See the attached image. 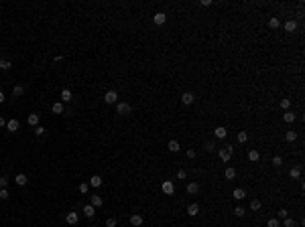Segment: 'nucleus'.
Masks as SVG:
<instances>
[{
	"instance_id": "b1692460",
	"label": "nucleus",
	"mask_w": 305,
	"mask_h": 227,
	"mask_svg": "<svg viewBox=\"0 0 305 227\" xmlns=\"http://www.w3.org/2000/svg\"><path fill=\"white\" fill-rule=\"evenodd\" d=\"M285 138H287V142H295V140H297V132H295V130H289L285 134Z\"/></svg>"
},
{
	"instance_id": "ea45409f",
	"label": "nucleus",
	"mask_w": 305,
	"mask_h": 227,
	"mask_svg": "<svg viewBox=\"0 0 305 227\" xmlns=\"http://www.w3.org/2000/svg\"><path fill=\"white\" fill-rule=\"evenodd\" d=\"M273 164H275V166H281V164H283V158H281V156H275V158H273Z\"/></svg>"
},
{
	"instance_id": "4be33fe9",
	"label": "nucleus",
	"mask_w": 305,
	"mask_h": 227,
	"mask_svg": "<svg viewBox=\"0 0 305 227\" xmlns=\"http://www.w3.org/2000/svg\"><path fill=\"white\" fill-rule=\"evenodd\" d=\"M197 191H199V185H197V183H189V185H187V193H189V195H195Z\"/></svg>"
},
{
	"instance_id": "c756f323",
	"label": "nucleus",
	"mask_w": 305,
	"mask_h": 227,
	"mask_svg": "<svg viewBox=\"0 0 305 227\" xmlns=\"http://www.w3.org/2000/svg\"><path fill=\"white\" fill-rule=\"evenodd\" d=\"M283 120H285V122H289V124L295 122V114H293V112H287L285 116H283Z\"/></svg>"
},
{
	"instance_id": "2eb2a0df",
	"label": "nucleus",
	"mask_w": 305,
	"mask_h": 227,
	"mask_svg": "<svg viewBox=\"0 0 305 227\" xmlns=\"http://www.w3.org/2000/svg\"><path fill=\"white\" fill-rule=\"evenodd\" d=\"M51 112H53V114H63V112H65V108H63V104H61V101H57V104H53Z\"/></svg>"
},
{
	"instance_id": "f704fd0d",
	"label": "nucleus",
	"mask_w": 305,
	"mask_h": 227,
	"mask_svg": "<svg viewBox=\"0 0 305 227\" xmlns=\"http://www.w3.org/2000/svg\"><path fill=\"white\" fill-rule=\"evenodd\" d=\"M269 227H281V223H279V219L277 217H273V219H269V223H267Z\"/></svg>"
},
{
	"instance_id": "f8f14e48",
	"label": "nucleus",
	"mask_w": 305,
	"mask_h": 227,
	"mask_svg": "<svg viewBox=\"0 0 305 227\" xmlns=\"http://www.w3.org/2000/svg\"><path fill=\"white\" fill-rule=\"evenodd\" d=\"M197 213H199V205L197 203H191L189 207H187V215H191V217H195Z\"/></svg>"
},
{
	"instance_id": "393cba45",
	"label": "nucleus",
	"mask_w": 305,
	"mask_h": 227,
	"mask_svg": "<svg viewBox=\"0 0 305 227\" xmlns=\"http://www.w3.org/2000/svg\"><path fill=\"white\" fill-rule=\"evenodd\" d=\"M236 138H238V142H240V144H244V142L248 140V132H246V130L238 132V136H236Z\"/></svg>"
},
{
	"instance_id": "f03ea898",
	"label": "nucleus",
	"mask_w": 305,
	"mask_h": 227,
	"mask_svg": "<svg viewBox=\"0 0 305 227\" xmlns=\"http://www.w3.org/2000/svg\"><path fill=\"white\" fill-rule=\"evenodd\" d=\"M130 104H126V101H120V104L118 106H116V112H118L120 116H128V114H130Z\"/></svg>"
},
{
	"instance_id": "aec40b11",
	"label": "nucleus",
	"mask_w": 305,
	"mask_h": 227,
	"mask_svg": "<svg viewBox=\"0 0 305 227\" xmlns=\"http://www.w3.org/2000/svg\"><path fill=\"white\" fill-rule=\"evenodd\" d=\"M102 185V177H98V174H94L92 178H90V187H100Z\"/></svg>"
},
{
	"instance_id": "473e14b6",
	"label": "nucleus",
	"mask_w": 305,
	"mask_h": 227,
	"mask_svg": "<svg viewBox=\"0 0 305 227\" xmlns=\"http://www.w3.org/2000/svg\"><path fill=\"white\" fill-rule=\"evenodd\" d=\"M88 191H90V183H81V185H79V193H81V195H85Z\"/></svg>"
},
{
	"instance_id": "09e8293b",
	"label": "nucleus",
	"mask_w": 305,
	"mask_h": 227,
	"mask_svg": "<svg viewBox=\"0 0 305 227\" xmlns=\"http://www.w3.org/2000/svg\"><path fill=\"white\" fill-rule=\"evenodd\" d=\"M4 100H6V97H4V93H2V91H0V104H2V101H4Z\"/></svg>"
},
{
	"instance_id": "bb28decb",
	"label": "nucleus",
	"mask_w": 305,
	"mask_h": 227,
	"mask_svg": "<svg viewBox=\"0 0 305 227\" xmlns=\"http://www.w3.org/2000/svg\"><path fill=\"white\" fill-rule=\"evenodd\" d=\"M14 181H16V185H27V174H23V173H20V174H16V178H14Z\"/></svg>"
},
{
	"instance_id": "c03bdc74",
	"label": "nucleus",
	"mask_w": 305,
	"mask_h": 227,
	"mask_svg": "<svg viewBox=\"0 0 305 227\" xmlns=\"http://www.w3.org/2000/svg\"><path fill=\"white\" fill-rule=\"evenodd\" d=\"M214 148H216V146H214L212 142H208V144H205V152H214Z\"/></svg>"
},
{
	"instance_id": "4c0bfd02",
	"label": "nucleus",
	"mask_w": 305,
	"mask_h": 227,
	"mask_svg": "<svg viewBox=\"0 0 305 227\" xmlns=\"http://www.w3.org/2000/svg\"><path fill=\"white\" fill-rule=\"evenodd\" d=\"M35 134L37 136H43V134H45V128H43V126H35Z\"/></svg>"
},
{
	"instance_id": "5701e85b",
	"label": "nucleus",
	"mask_w": 305,
	"mask_h": 227,
	"mask_svg": "<svg viewBox=\"0 0 305 227\" xmlns=\"http://www.w3.org/2000/svg\"><path fill=\"white\" fill-rule=\"evenodd\" d=\"M23 93H25V87H23V85H14V87H12V95H14V97L23 95Z\"/></svg>"
},
{
	"instance_id": "58836bf2",
	"label": "nucleus",
	"mask_w": 305,
	"mask_h": 227,
	"mask_svg": "<svg viewBox=\"0 0 305 227\" xmlns=\"http://www.w3.org/2000/svg\"><path fill=\"white\" fill-rule=\"evenodd\" d=\"M285 227H295V221L291 217H285Z\"/></svg>"
},
{
	"instance_id": "20e7f679",
	"label": "nucleus",
	"mask_w": 305,
	"mask_h": 227,
	"mask_svg": "<svg viewBox=\"0 0 305 227\" xmlns=\"http://www.w3.org/2000/svg\"><path fill=\"white\" fill-rule=\"evenodd\" d=\"M104 101H106V104H116V101H118V93L112 91V89H110V91H106Z\"/></svg>"
},
{
	"instance_id": "de8ad7c7",
	"label": "nucleus",
	"mask_w": 305,
	"mask_h": 227,
	"mask_svg": "<svg viewBox=\"0 0 305 227\" xmlns=\"http://www.w3.org/2000/svg\"><path fill=\"white\" fill-rule=\"evenodd\" d=\"M4 126H6V120H4L2 116H0V128H4Z\"/></svg>"
},
{
	"instance_id": "a878e982",
	"label": "nucleus",
	"mask_w": 305,
	"mask_h": 227,
	"mask_svg": "<svg viewBox=\"0 0 305 227\" xmlns=\"http://www.w3.org/2000/svg\"><path fill=\"white\" fill-rule=\"evenodd\" d=\"M224 177L228 178V181H234V178H236V170H234V168H226Z\"/></svg>"
},
{
	"instance_id": "72a5a7b5",
	"label": "nucleus",
	"mask_w": 305,
	"mask_h": 227,
	"mask_svg": "<svg viewBox=\"0 0 305 227\" xmlns=\"http://www.w3.org/2000/svg\"><path fill=\"white\" fill-rule=\"evenodd\" d=\"M279 24H281V23H279V18H275V16L269 20V27H270V28H279Z\"/></svg>"
},
{
	"instance_id": "c9c22d12",
	"label": "nucleus",
	"mask_w": 305,
	"mask_h": 227,
	"mask_svg": "<svg viewBox=\"0 0 305 227\" xmlns=\"http://www.w3.org/2000/svg\"><path fill=\"white\" fill-rule=\"evenodd\" d=\"M234 215L236 217H244V207H236L234 209Z\"/></svg>"
},
{
	"instance_id": "e433bc0d",
	"label": "nucleus",
	"mask_w": 305,
	"mask_h": 227,
	"mask_svg": "<svg viewBox=\"0 0 305 227\" xmlns=\"http://www.w3.org/2000/svg\"><path fill=\"white\" fill-rule=\"evenodd\" d=\"M118 223H116V219L114 217H110V219H106V227H116Z\"/></svg>"
},
{
	"instance_id": "4468645a",
	"label": "nucleus",
	"mask_w": 305,
	"mask_h": 227,
	"mask_svg": "<svg viewBox=\"0 0 305 227\" xmlns=\"http://www.w3.org/2000/svg\"><path fill=\"white\" fill-rule=\"evenodd\" d=\"M167 148H169L171 152H179V148H181V146H179V142H177V140H169Z\"/></svg>"
},
{
	"instance_id": "79ce46f5",
	"label": "nucleus",
	"mask_w": 305,
	"mask_h": 227,
	"mask_svg": "<svg viewBox=\"0 0 305 227\" xmlns=\"http://www.w3.org/2000/svg\"><path fill=\"white\" fill-rule=\"evenodd\" d=\"M185 177H187V173H185L183 168H179V170H177V178H185Z\"/></svg>"
},
{
	"instance_id": "423d86ee",
	"label": "nucleus",
	"mask_w": 305,
	"mask_h": 227,
	"mask_svg": "<svg viewBox=\"0 0 305 227\" xmlns=\"http://www.w3.org/2000/svg\"><path fill=\"white\" fill-rule=\"evenodd\" d=\"M165 20H167L165 12H157V14L153 16V23H155V24H159V27H161V24H165Z\"/></svg>"
},
{
	"instance_id": "cd10ccee",
	"label": "nucleus",
	"mask_w": 305,
	"mask_h": 227,
	"mask_svg": "<svg viewBox=\"0 0 305 227\" xmlns=\"http://www.w3.org/2000/svg\"><path fill=\"white\" fill-rule=\"evenodd\" d=\"M289 177L291 178H299V177H301V170H299V168H291L289 170Z\"/></svg>"
},
{
	"instance_id": "dca6fc26",
	"label": "nucleus",
	"mask_w": 305,
	"mask_h": 227,
	"mask_svg": "<svg viewBox=\"0 0 305 227\" xmlns=\"http://www.w3.org/2000/svg\"><path fill=\"white\" fill-rule=\"evenodd\" d=\"M232 197H234V199H244V197H246V191L244 189H234V193H232Z\"/></svg>"
},
{
	"instance_id": "412c9836",
	"label": "nucleus",
	"mask_w": 305,
	"mask_h": 227,
	"mask_svg": "<svg viewBox=\"0 0 305 227\" xmlns=\"http://www.w3.org/2000/svg\"><path fill=\"white\" fill-rule=\"evenodd\" d=\"M259 158H260V152L259 150H250V152H248V160H250V162H256Z\"/></svg>"
},
{
	"instance_id": "0eeeda50",
	"label": "nucleus",
	"mask_w": 305,
	"mask_h": 227,
	"mask_svg": "<svg viewBox=\"0 0 305 227\" xmlns=\"http://www.w3.org/2000/svg\"><path fill=\"white\" fill-rule=\"evenodd\" d=\"M74 100V93H71V89H63L61 91V104H67V101Z\"/></svg>"
},
{
	"instance_id": "2f4dec72",
	"label": "nucleus",
	"mask_w": 305,
	"mask_h": 227,
	"mask_svg": "<svg viewBox=\"0 0 305 227\" xmlns=\"http://www.w3.org/2000/svg\"><path fill=\"white\" fill-rule=\"evenodd\" d=\"M0 69H10V61H6V59H0Z\"/></svg>"
},
{
	"instance_id": "ddd939ff",
	"label": "nucleus",
	"mask_w": 305,
	"mask_h": 227,
	"mask_svg": "<svg viewBox=\"0 0 305 227\" xmlns=\"http://www.w3.org/2000/svg\"><path fill=\"white\" fill-rule=\"evenodd\" d=\"M130 225L140 227V225H143V217H140V215H130Z\"/></svg>"
},
{
	"instance_id": "a18cd8bd",
	"label": "nucleus",
	"mask_w": 305,
	"mask_h": 227,
	"mask_svg": "<svg viewBox=\"0 0 305 227\" xmlns=\"http://www.w3.org/2000/svg\"><path fill=\"white\" fill-rule=\"evenodd\" d=\"M187 158H195V150H191V148H189V150H187Z\"/></svg>"
},
{
	"instance_id": "37998d69",
	"label": "nucleus",
	"mask_w": 305,
	"mask_h": 227,
	"mask_svg": "<svg viewBox=\"0 0 305 227\" xmlns=\"http://www.w3.org/2000/svg\"><path fill=\"white\" fill-rule=\"evenodd\" d=\"M6 183H8L6 177H0V189H4V187H6Z\"/></svg>"
},
{
	"instance_id": "6ab92c4d",
	"label": "nucleus",
	"mask_w": 305,
	"mask_h": 227,
	"mask_svg": "<svg viewBox=\"0 0 305 227\" xmlns=\"http://www.w3.org/2000/svg\"><path fill=\"white\" fill-rule=\"evenodd\" d=\"M295 28H297V23H295V20H287L285 23V31L287 33H293Z\"/></svg>"
},
{
	"instance_id": "c85d7f7f",
	"label": "nucleus",
	"mask_w": 305,
	"mask_h": 227,
	"mask_svg": "<svg viewBox=\"0 0 305 227\" xmlns=\"http://www.w3.org/2000/svg\"><path fill=\"white\" fill-rule=\"evenodd\" d=\"M250 209H252V211H259V209H260V201L259 199H252L250 201Z\"/></svg>"
},
{
	"instance_id": "49530a36",
	"label": "nucleus",
	"mask_w": 305,
	"mask_h": 227,
	"mask_svg": "<svg viewBox=\"0 0 305 227\" xmlns=\"http://www.w3.org/2000/svg\"><path fill=\"white\" fill-rule=\"evenodd\" d=\"M279 217H283V219H285V217H287V209H281V211H279Z\"/></svg>"
},
{
	"instance_id": "f257e3e1",
	"label": "nucleus",
	"mask_w": 305,
	"mask_h": 227,
	"mask_svg": "<svg viewBox=\"0 0 305 227\" xmlns=\"http://www.w3.org/2000/svg\"><path fill=\"white\" fill-rule=\"evenodd\" d=\"M232 154H234V148L232 146H224L220 150V158H222V162H228L230 158H232Z\"/></svg>"
},
{
	"instance_id": "7ed1b4c3",
	"label": "nucleus",
	"mask_w": 305,
	"mask_h": 227,
	"mask_svg": "<svg viewBox=\"0 0 305 227\" xmlns=\"http://www.w3.org/2000/svg\"><path fill=\"white\" fill-rule=\"evenodd\" d=\"M90 205H92L94 209H100L102 205H104V199H102L100 195H92V199H90Z\"/></svg>"
},
{
	"instance_id": "7c9ffc66",
	"label": "nucleus",
	"mask_w": 305,
	"mask_h": 227,
	"mask_svg": "<svg viewBox=\"0 0 305 227\" xmlns=\"http://www.w3.org/2000/svg\"><path fill=\"white\" fill-rule=\"evenodd\" d=\"M289 106H291V100H289V97H283V100H281V108L289 110Z\"/></svg>"
},
{
	"instance_id": "9b49d317",
	"label": "nucleus",
	"mask_w": 305,
	"mask_h": 227,
	"mask_svg": "<svg viewBox=\"0 0 305 227\" xmlns=\"http://www.w3.org/2000/svg\"><path fill=\"white\" fill-rule=\"evenodd\" d=\"M214 134H216V136H218V138H220V140H222V138H226V136H228V130H226V128H224V126H218V128H216V130H214Z\"/></svg>"
},
{
	"instance_id": "a19ab883",
	"label": "nucleus",
	"mask_w": 305,
	"mask_h": 227,
	"mask_svg": "<svg viewBox=\"0 0 305 227\" xmlns=\"http://www.w3.org/2000/svg\"><path fill=\"white\" fill-rule=\"evenodd\" d=\"M8 195H10V193H8L6 189H0V199H8Z\"/></svg>"
},
{
	"instance_id": "f3484780",
	"label": "nucleus",
	"mask_w": 305,
	"mask_h": 227,
	"mask_svg": "<svg viewBox=\"0 0 305 227\" xmlns=\"http://www.w3.org/2000/svg\"><path fill=\"white\" fill-rule=\"evenodd\" d=\"M27 122H29V124H31V126H33V128H35V126H39V116H37V114H29V118H27Z\"/></svg>"
},
{
	"instance_id": "9d476101",
	"label": "nucleus",
	"mask_w": 305,
	"mask_h": 227,
	"mask_svg": "<svg viewBox=\"0 0 305 227\" xmlns=\"http://www.w3.org/2000/svg\"><path fill=\"white\" fill-rule=\"evenodd\" d=\"M19 126H20V124H19V120H14V118H12V120H8V122H6L8 132H16V130H19Z\"/></svg>"
},
{
	"instance_id": "1a4fd4ad",
	"label": "nucleus",
	"mask_w": 305,
	"mask_h": 227,
	"mask_svg": "<svg viewBox=\"0 0 305 227\" xmlns=\"http://www.w3.org/2000/svg\"><path fill=\"white\" fill-rule=\"evenodd\" d=\"M77 219H79V217H77V213H75V211H69V213L65 215V221H67L69 225H75V223H77Z\"/></svg>"
},
{
	"instance_id": "6e6552de",
	"label": "nucleus",
	"mask_w": 305,
	"mask_h": 227,
	"mask_svg": "<svg viewBox=\"0 0 305 227\" xmlns=\"http://www.w3.org/2000/svg\"><path fill=\"white\" fill-rule=\"evenodd\" d=\"M163 193H165V195H173V193H175V187H173V183H171V181H165V183H163Z\"/></svg>"
},
{
	"instance_id": "a211bd4d",
	"label": "nucleus",
	"mask_w": 305,
	"mask_h": 227,
	"mask_svg": "<svg viewBox=\"0 0 305 227\" xmlns=\"http://www.w3.org/2000/svg\"><path fill=\"white\" fill-rule=\"evenodd\" d=\"M84 215L85 217H94V215H96V209H94L92 205H85V207H84Z\"/></svg>"
},
{
	"instance_id": "39448f33",
	"label": "nucleus",
	"mask_w": 305,
	"mask_h": 227,
	"mask_svg": "<svg viewBox=\"0 0 305 227\" xmlns=\"http://www.w3.org/2000/svg\"><path fill=\"white\" fill-rule=\"evenodd\" d=\"M181 101H183L185 106H191L193 101H195V95H193L191 91H185V93H181Z\"/></svg>"
}]
</instances>
